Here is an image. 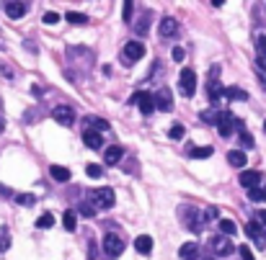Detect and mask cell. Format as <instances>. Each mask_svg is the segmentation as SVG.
I'll return each instance as SVG.
<instances>
[{"label":"cell","mask_w":266,"mask_h":260,"mask_svg":"<svg viewBox=\"0 0 266 260\" xmlns=\"http://www.w3.org/2000/svg\"><path fill=\"white\" fill-rule=\"evenodd\" d=\"M88 201H91L96 209H111L114 201H116V196L111 188H93L91 193H88Z\"/></svg>","instance_id":"1"},{"label":"cell","mask_w":266,"mask_h":260,"mask_svg":"<svg viewBox=\"0 0 266 260\" xmlns=\"http://www.w3.org/2000/svg\"><path fill=\"white\" fill-rule=\"evenodd\" d=\"M124 253V242L119 235H114V232H106V237H103V255H106L109 260H116Z\"/></svg>","instance_id":"2"},{"label":"cell","mask_w":266,"mask_h":260,"mask_svg":"<svg viewBox=\"0 0 266 260\" xmlns=\"http://www.w3.org/2000/svg\"><path fill=\"white\" fill-rule=\"evenodd\" d=\"M181 219H184V227L191 229V232H199L202 224H204V214H199L194 206H181Z\"/></svg>","instance_id":"3"},{"label":"cell","mask_w":266,"mask_h":260,"mask_svg":"<svg viewBox=\"0 0 266 260\" xmlns=\"http://www.w3.org/2000/svg\"><path fill=\"white\" fill-rule=\"evenodd\" d=\"M179 88H181V93H184L186 98H191V96L197 93V72L191 70V67H184V70H181Z\"/></svg>","instance_id":"4"},{"label":"cell","mask_w":266,"mask_h":260,"mask_svg":"<svg viewBox=\"0 0 266 260\" xmlns=\"http://www.w3.org/2000/svg\"><path fill=\"white\" fill-rule=\"evenodd\" d=\"M122 62L124 65H135L137 59H142L145 57V44L142 41H127L124 44V52H122Z\"/></svg>","instance_id":"5"},{"label":"cell","mask_w":266,"mask_h":260,"mask_svg":"<svg viewBox=\"0 0 266 260\" xmlns=\"http://www.w3.org/2000/svg\"><path fill=\"white\" fill-rule=\"evenodd\" d=\"M210 248H212V253H215L217 258H228V255H233L235 245H233V240H230V237H225V235H217V237H212Z\"/></svg>","instance_id":"6"},{"label":"cell","mask_w":266,"mask_h":260,"mask_svg":"<svg viewBox=\"0 0 266 260\" xmlns=\"http://www.w3.org/2000/svg\"><path fill=\"white\" fill-rule=\"evenodd\" d=\"M129 103H135L145 116H150L155 111V96H150V93H135Z\"/></svg>","instance_id":"7"},{"label":"cell","mask_w":266,"mask_h":260,"mask_svg":"<svg viewBox=\"0 0 266 260\" xmlns=\"http://www.w3.org/2000/svg\"><path fill=\"white\" fill-rule=\"evenodd\" d=\"M52 119L60 127H72V124H75V111H72L70 106H57V109L52 111Z\"/></svg>","instance_id":"8"},{"label":"cell","mask_w":266,"mask_h":260,"mask_svg":"<svg viewBox=\"0 0 266 260\" xmlns=\"http://www.w3.org/2000/svg\"><path fill=\"white\" fill-rule=\"evenodd\" d=\"M155 109L158 111H171L173 109V96H171L168 88H160L155 93Z\"/></svg>","instance_id":"9"},{"label":"cell","mask_w":266,"mask_h":260,"mask_svg":"<svg viewBox=\"0 0 266 260\" xmlns=\"http://www.w3.org/2000/svg\"><path fill=\"white\" fill-rule=\"evenodd\" d=\"M238 183L246 188V191H251V188H259V183H261V173L259 170H243L241 173V178H238Z\"/></svg>","instance_id":"10"},{"label":"cell","mask_w":266,"mask_h":260,"mask_svg":"<svg viewBox=\"0 0 266 260\" xmlns=\"http://www.w3.org/2000/svg\"><path fill=\"white\" fill-rule=\"evenodd\" d=\"M233 129H235V116H233V114H228V111H223V119H220V124H217L220 136H230V134H233Z\"/></svg>","instance_id":"11"},{"label":"cell","mask_w":266,"mask_h":260,"mask_svg":"<svg viewBox=\"0 0 266 260\" xmlns=\"http://www.w3.org/2000/svg\"><path fill=\"white\" fill-rule=\"evenodd\" d=\"M176 34H179V23H176V18L166 16L163 21H160V36L171 39V36H176Z\"/></svg>","instance_id":"12"},{"label":"cell","mask_w":266,"mask_h":260,"mask_svg":"<svg viewBox=\"0 0 266 260\" xmlns=\"http://www.w3.org/2000/svg\"><path fill=\"white\" fill-rule=\"evenodd\" d=\"M85 129L88 131H106L109 129V121L106 119H101V116H85Z\"/></svg>","instance_id":"13"},{"label":"cell","mask_w":266,"mask_h":260,"mask_svg":"<svg viewBox=\"0 0 266 260\" xmlns=\"http://www.w3.org/2000/svg\"><path fill=\"white\" fill-rule=\"evenodd\" d=\"M181 260H199V245L197 242H184L181 250H179Z\"/></svg>","instance_id":"14"},{"label":"cell","mask_w":266,"mask_h":260,"mask_svg":"<svg viewBox=\"0 0 266 260\" xmlns=\"http://www.w3.org/2000/svg\"><path fill=\"white\" fill-rule=\"evenodd\" d=\"M5 16L8 18H23L26 16V3H18V0L5 3Z\"/></svg>","instance_id":"15"},{"label":"cell","mask_w":266,"mask_h":260,"mask_svg":"<svg viewBox=\"0 0 266 260\" xmlns=\"http://www.w3.org/2000/svg\"><path fill=\"white\" fill-rule=\"evenodd\" d=\"M135 250H137L140 255L153 253V237H150V235H140V237L135 240Z\"/></svg>","instance_id":"16"},{"label":"cell","mask_w":266,"mask_h":260,"mask_svg":"<svg viewBox=\"0 0 266 260\" xmlns=\"http://www.w3.org/2000/svg\"><path fill=\"white\" fill-rule=\"evenodd\" d=\"M124 157V149L119 144H114L106 149V155H103V160H106V165H119V160Z\"/></svg>","instance_id":"17"},{"label":"cell","mask_w":266,"mask_h":260,"mask_svg":"<svg viewBox=\"0 0 266 260\" xmlns=\"http://www.w3.org/2000/svg\"><path fill=\"white\" fill-rule=\"evenodd\" d=\"M49 175H52L54 180H60V183H67V180L72 178V173L67 170V167H62V165H52V167H49Z\"/></svg>","instance_id":"18"},{"label":"cell","mask_w":266,"mask_h":260,"mask_svg":"<svg viewBox=\"0 0 266 260\" xmlns=\"http://www.w3.org/2000/svg\"><path fill=\"white\" fill-rule=\"evenodd\" d=\"M228 162L233 165V167H246V152H241V149H230L228 152Z\"/></svg>","instance_id":"19"},{"label":"cell","mask_w":266,"mask_h":260,"mask_svg":"<svg viewBox=\"0 0 266 260\" xmlns=\"http://www.w3.org/2000/svg\"><path fill=\"white\" fill-rule=\"evenodd\" d=\"M83 142H85V147H91V149H101V134L98 131H88L85 129V134H83Z\"/></svg>","instance_id":"20"},{"label":"cell","mask_w":266,"mask_h":260,"mask_svg":"<svg viewBox=\"0 0 266 260\" xmlns=\"http://www.w3.org/2000/svg\"><path fill=\"white\" fill-rule=\"evenodd\" d=\"M225 98L228 101H248V93L233 85V88H225Z\"/></svg>","instance_id":"21"},{"label":"cell","mask_w":266,"mask_h":260,"mask_svg":"<svg viewBox=\"0 0 266 260\" xmlns=\"http://www.w3.org/2000/svg\"><path fill=\"white\" fill-rule=\"evenodd\" d=\"M189 155L197 160H207V157H212V147H189Z\"/></svg>","instance_id":"22"},{"label":"cell","mask_w":266,"mask_h":260,"mask_svg":"<svg viewBox=\"0 0 266 260\" xmlns=\"http://www.w3.org/2000/svg\"><path fill=\"white\" fill-rule=\"evenodd\" d=\"M70 23H75V26H85L88 23V16L85 13H78V10H67V16H65Z\"/></svg>","instance_id":"23"},{"label":"cell","mask_w":266,"mask_h":260,"mask_svg":"<svg viewBox=\"0 0 266 260\" xmlns=\"http://www.w3.org/2000/svg\"><path fill=\"white\" fill-rule=\"evenodd\" d=\"M220 232H223L225 237H230V235L238 232V227H235V222H233V219H220Z\"/></svg>","instance_id":"24"},{"label":"cell","mask_w":266,"mask_h":260,"mask_svg":"<svg viewBox=\"0 0 266 260\" xmlns=\"http://www.w3.org/2000/svg\"><path fill=\"white\" fill-rule=\"evenodd\" d=\"M62 227L67 229V232H75V211H65V217H62Z\"/></svg>","instance_id":"25"},{"label":"cell","mask_w":266,"mask_h":260,"mask_svg":"<svg viewBox=\"0 0 266 260\" xmlns=\"http://www.w3.org/2000/svg\"><path fill=\"white\" fill-rule=\"evenodd\" d=\"M52 224H54V217H52L49 211H47V214H41V217L36 219V227H39V229H49Z\"/></svg>","instance_id":"26"},{"label":"cell","mask_w":266,"mask_h":260,"mask_svg":"<svg viewBox=\"0 0 266 260\" xmlns=\"http://www.w3.org/2000/svg\"><path fill=\"white\" fill-rule=\"evenodd\" d=\"M147 28H150V16H142V18L135 23V31H137L140 36H145V34H147Z\"/></svg>","instance_id":"27"},{"label":"cell","mask_w":266,"mask_h":260,"mask_svg":"<svg viewBox=\"0 0 266 260\" xmlns=\"http://www.w3.org/2000/svg\"><path fill=\"white\" fill-rule=\"evenodd\" d=\"M202 119L207 121V124H220V119H223V111H204Z\"/></svg>","instance_id":"28"},{"label":"cell","mask_w":266,"mask_h":260,"mask_svg":"<svg viewBox=\"0 0 266 260\" xmlns=\"http://www.w3.org/2000/svg\"><path fill=\"white\" fill-rule=\"evenodd\" d=\"M246 235H248V237H254V240H261V224H256V222L246 224Z\"/></svg>","instance_id":"29"},{"label":"cell","mask_w":266,"mask_h":260,"mask_svg":"<svg viewBox=\"0 0 266 260\" xmlns=\"http://www.w3.org/2000/svg\"><path fill=\"white\" fill-rule=\"evenodd\" d=\"M16 201H18V206H34L36 196L34 193H21V196H16Z\"/></svg>","instance_id":"30"},{"label":"cell","mask_w":266,"mask_h":260,"mask_svg":"<svg viewBox=\"0 0 266 260\" xmlns=\"http://www.w3.org/2000/svg\"><path fill=\"white\" fill-rule=\"evenodd\" d=\"M184 127L181 124H176V127H171V131H168V136H171V139H184Z\"/></svg>","instance_id":"31"},{"label":"cell","mask_w":266,"mask_h":260,"mask_svg":"<svg viewBox=\"0 0 266 260\" xmlns=\"http://www.w3.org/2000/svg\"><path fill=\"white\" fill-rule=\"evenodd\" d=\"M241 147H243V149H251V147H254V136H251L248 131H241Z\"/></svg>","instance_id":"32"},{"label":"cell","mask_w":266,"mask_h":260,"mask_svg":"<svg viewBox=\"0 0 266 260\" xmlns=\"http://www.w3.org/2000/svg\"><path fill=\"white\" fill-rule=\"evenodd\" d=\"M256 52H259V57H266V34H261L256 39Z\"/></svg>","instance_id":"33"},{"label":"cell","mask_w":266,"mask_h":260,"mask_svg":"<svg viewBox=\"0 0 266 260\" xmlns=\"http://www.w3.org/2000/svg\"><path fill=\"white\" fill-rule=\"evenodd\" d=\"M85 173L91 175V178H101V175H103V167H101V165H88Z\"/></svg>","instance_id":"34"},{"label":"cell","mask_w":266,"mask_h":260,"mask_svg":"<svg viewBox=\"0 0 266 260\" xmlns=\"http://www.w3.org/2000/svg\"><path fill=\"white\" fill-rule=\"evenodd\" d=\"M220 217V209L217 206H210V209H204V222H212Z\"/></svg>","instance_id":"35"},{"label":"cell","mask_w":266,"mask_h":260,"mask_svg":"<svg viewBox=\"0 0 266 260\" xmlns=\"http://www.w3.org/2000/svg\"><path fill=\"white\" fill-rule=\"evenodd\" d=\"M44 23H49V26H54L57 21H60V16H57V13L54 10H47V13H44V18H41Z\"/></svg>","instance_id":"36"},{"label":"cell","mask_w":266,"mask_h":260,"mask_svg":"<svg viewBox=\"0 0 266 260\" xmlns=\"http://www.w3.org/2000/svg\"><path fill=\"white\" fill-rule=\"evenodd\" d=\"M80 214H83V217H88V219H91V217H93V214H96V206L85 201V204L80 206Z\"/></svg>","instance_id":"37"},{"label":"cell","mask_w":266,"mask_h":260,"mask_svg":"<svg viewBox=\"0 0 266 260\" xmlns=\"http://www.w3.org/2000/svg\"><path fill=\"white\" fill-rule=\"evenodd\" d=\"M248 198H251V201H264V191H261V188H251V191H248Z\"/></svg>","instance_id":"38"},{"label":"cell","mask_w":266,"mask_h":260,"mask_svg":"<svg viewBox=\"0 0 266 260\" xmlns=\"http://www.w3.org/2000/svg\"><path fill=\"white\" fill-rule=\"evenodd\" d=\"M132 10H135V5H132V3H124L122 5V13H124V21L129 23V18H132Z\"/></svg>","instance_id":"39"},{"label":"cell","mask_w":266,"mask_h":260,"mask_svg":"<svg viewBox=\"0 0 266 260\" xmlns=\"http://www.w3.org/2000/svg\"><path fill=\"white\" fill-rule=\"evenodd\" d=\"M241 258H243V260H256V258H254V253H251V248H248V245H243V248H241Z\"/></svg>","instance_id":"40"},{"label":"cell","mask_w":266,"mask_h":260,"mask_svg":"<svg viewBox=\"0 0 266 260\" xmlns=\"http://www.w3.org/2000/svg\"><path fill=\"white\" fill-rule=\"evenodd\" d=\"M173 62H184V49H181V47L173 49Z\"/></svg>","instance_id":"41"},{"label":"cell","mask_w":266,"mask_h":260,"mask_svg":"<svg viewBox=\"0 0 266 260\" xmlns=\"http://www.w3.org/2000/svg\"><path fill=\"white\" fill-rule=\"evenodd\" d=\"M256 222H259L261 227H266V211H256Z\"/></svg>","instance_id":"42"},{"label":"cell","mask_w":266,"mask_h":260,"mask_svg":"<svg viewBox=\"0 0 266 260\" xmlns=\"http://www.w3.org/2000/svg\"><path fill=\"white\" fill-rule=\"evenodd\" d=\"M256 67H259V72H266V57H259V59H256Z\"/></svg>","instance_id":"43"},{"label":"cell","mask_w":266,"mask_h":260,"mask_svg":"<svg viewBox=\"0 0 266 260\" xmlns=\"http://www.w3.org/2000/svg\"><path fill=\"white\" fill-rule=\"evenodd\" d=\"M3 127H5V124H3V119H0V131H3Z\"/></svg>","instance_id":"44"},{"label":"cell","mask_w":266,"mask_h":260,"mask_svg":"<svg viewBox=\"0 0 266 260\" xmlns=\"http://www.w3.org/2000/svg\"><path fill=\"white\" fill-rule=\"evenodd\" d=\"M264 201H266V188H264Z\"/></svg>","instance_id":"45"},{"label":"cell","mask_w":266,"mask_h":260,"mask_svg":"<svg viewBox=\"0 0 266 260\" xmlns=\"http://www.w3.org/2000/svg\"><path fill=\"white\" fill-rule=\"evenodd\" d=\"M264 131H266V121H264Z\"/></svg>","instance_id":"46"},{"label":"cell","mask_w":266,"mask_h":260,"mask_svg":"<svg viewBox=\"0 0 266 260\" xmlns=\"http://www.w3.org/2000/svg\"><path fill=\"white\" fill-rule=\"evenodd\" d=\"M0 250H3V245H0Z\"/></svg>","instance_id":"47"}]
</instances>
